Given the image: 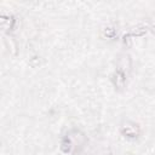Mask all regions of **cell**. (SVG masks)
<instances>
[{"instance_id": "obj_1", "label": "cell", "mask_w": 155, "mask_h": 155, "mask_svg": "<svg viewBox=\"0 0 155 155\" xmlns=\"http://www.w3.org/2000/svg\"><path fill=\"white\" fill-rule=\"evenodd\" d=\"M120 132L125 136V137H128V138H136L139 136L140 133V128L137 124L132 122V121H127L125 122L121 128H120Z\"/></svg>"}, {"instance_id": "obj_2", "label": "cell", "mask_w": 155, "mask_h": 155, "mask_svg": "<svg viewBox=\"0 0 155 155\" xmlns=\"http://www.w3.org/2000/svg\"><path fill=\"white\" fill-rule=\"evenodd\" d=\"M131 68H132V59H131V57L128 54H126V53L120 54V57L117 59V68L116 69L122 71V73H125L127 75L131 71Z\"/></svg>"}, {"instance_id": "obj_3", "label": "cell", "mask_w": 155, "mask_h": 155, "mask_svg": "<svg viewBox=\"0 0 155 155\" xmlns=\"http://www.w3.org/2000/svg\"><path fill=\"white\" fill-rule=\"evenodd\" d=\"M126 74L120 71V70H115L114 74L111 75V81H113V85L115 86L116 90H122L126 85Z\"/></svg>"}, {"instance_id": "obj_4", "label": "cell", "mask_w": 155, "mask_h": 155, "mask_svg": "<svg viewBox=\"0 0 155 155\" xmlns=\"http://www.w3.org/2000/svg\"><path fill=\"white\" fill-rule=\"evenodd\" d=\"M0 24H1V27L5 30L12 29L13 28V24H15V18L12 16H5V15H2L0 17Z\"/></svg>"}, {"instance_id": "obj_5", "label": "cell", "mask_w": 155, "mask_h": 155, "mask_svg": "<svg viewBox=\"0 0 155 155\" xmlns=\"http://www.w3.org/2000/svg\"><path fill=\"white\" fill-rule=\"evenodd\" d=\"M61 149H62V151H63V153H65V154L71 151V149H73V143H71V139H70V137H69L68 134L62 139Z\"/></svg>"}, {"instance_id": "obj_6", "label": "cell", "mask_w": 155, "mask_h": 155, "mask_svg": "<svg viewBox=\"0 0 155 155\" xmlns=\"http://www.w3.org/2000/svg\"><path fill=\"white\" fill-rule=\"evenodd\" d=\"M103 35L111 39V38H114L116 35V29L113 28V27H107V28L103 29Z\"/></svg>"}, {"instance_id": "obj_7", "label": "cell", "mask_w": 155, "mask_h": 155, "mask_svg": "<svg viewBox=\"0 0 155 155\" xmlns=\"http://www.w3.org/2000/svg\"><path fill=\"white\" fill-rule=\"evenodd\" d=\"M147 31H148V29H147V27H139V28H136L132 33H131V36H143V35H145L147 34Z\"/></svg>"}, {"instance_id": "obj_8", "label": "cell", "mask_w": 155, "mask_h": 155, "mask_svg": "<svg viewBox=\"0 0 155 155\" xmlns=\"http://www.w3.org/2000/svg\"><path fill=\"white\" fill-rule=\"evenodd\" d=\"M124 44H125V45H127V46H130V45H131V34H128V35H125V36H124Z\"/></svg>"}]
</instances>
